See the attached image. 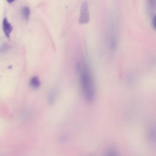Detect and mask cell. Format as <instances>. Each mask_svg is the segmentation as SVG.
Masks as SVG:
<instances>
[{
    "label": "cell",
    "instance_id": "cell-1",
    "mask_svg": "<svg viewBox=\"0 0 156 156\" xmlns=\"http://www.w3.org/2000/svg\"><path fill=\"white\" fill-rule=\"evenodd\" d=\"M77 71L80 83L85 98L91 101L94 97L95 89L93 79L89 66L84 61H80L77 65Z\"/></svg>",
    "mask_w": 156,
    "mask_h": 156
},
{
    "label": "cell",
    "instance_id": "cell-2",
    "mask_svg": "<svg viewBox=\"0 0 156 156\" xmlns=\"http://www.w3.org/2000/svg\"><path fill=\"white\" fill-rule=\"evenodd\" d=\"M89 21V6L87 2H84L81 6L79 19L80 24L88 23Z\"/></svg>",
    "mask_w": 156,
    "mask_h": 156
},
{
    "label": "cell",
    "instance_id": "cell-3",
    "mask_svg": "<svg viewBox=\"0 0 156 156\" xmlns=\"http://www.w3.org/2000/svg\"><path fill=\"white\" fill-rule=\"evenodd\" d=\"M3 28L6 36L9 38L10 34L13 30V28L6 18H4L3 21Z\"/></svg>",
    "mask_w": 156,
    "mask_h": 156
},
{
    "label": "cell",
    "instance_id": "cell-4",
    "mask_svg": "<svg viewBox=\"0 0 156 156\" xmlns=\"http://www.w3.org/2000/svg\"><path fill=\"white\" fill-rule=\"evenodd\" d=\"M30 84L33 88H38L41 85L39 77L37 76L33 77L30 80Z\"/></svg>",
    "mask_w": 156,
    "mask_h": 156
},
{
    "label": "cell",
    "instance_id": "cell-5",
    "mask_svg": "<svg viewBox=\"0 0 156 156\" xmlns=\"http://www.w3.org/2000/svg\"><path fill=\"white\" fill-rule=\"evenodd\" d=\"M22 15L24 19L26 21L29 19L31 11L30 8L27 7H24L22 10Z\"/></svg>",
    "mask_w": 156,
    "mask_h": 156
},
{
    "label": "cell",
    "instance_id": "cell-6",
    "mask_svg": "<svg viewBox=\"0 0 156 156\" xmlns=\"http://www.w3.org/2000/svg\"><path fill=\"white\" fill-rule=\"evenodd\" d=\"M10 49V46L7 44H5L1 48V50L3 52L7 51Z\"/></svg>",
    "mask_w": 156,
    "mask_h": 156
},
{
    "label": "cell",
    "instance_id": "cell-7",
    "mask_svg": "<svg viewBox=\"0 0 156 156\" xmlns=\"http://www.w3.org/2000/svg\"><path fill=\"white\" fill-rule=\"evenodd\" d=\"M153 26L154 28L156 29V15H155L153 18Z\"/></svg>",
    "mask_w": 156,
    "mask_h": 156
},
{
    "label": "cell",
    "instance_id": "cell-8",
    "mask_svg": "<svg viewBox=\"0 0 156 156\" xmlns=\"http://www.w3.org/2000/svg\"><path fill=\"white\" fill-rule=\"evenodd\" d=\"M7 1L9 3H11L13 2L15 0H7Z\"/></svg>",
    "mask_w": 156,
    "mask_h": 156
}]
</instances>
